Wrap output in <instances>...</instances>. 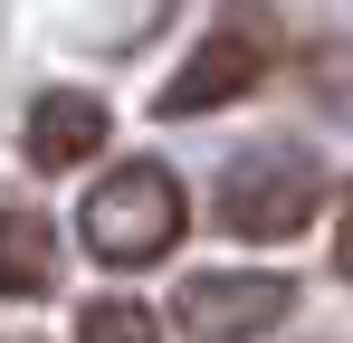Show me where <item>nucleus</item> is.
I'll use <instances>...</instances> for the list:
<instances>
[{
    "label": "nucleus",
    "mask_w": 353,
    "mask_h": 343,
    "mask_svg": "<svg viewBox=\"0 0 353 343\" xmlns=\"http://www.w3.org/2000/svg\"><path fill=\"white\" fill-rule=\"evenodd\" d=\"M181 220H191V200H181V181L163 163H115L96 191H86V248L105 258V267H153V258H172L181 248Z\"/></svg>",
    "instance_id": "f257e3e1"
},
{
    "label": "nucleus",
    "mask_w": 353,
    "mask_h": 343,
    "mask_svg": "<svg viewBox=\"0 0 353 343\" xmlns=\"http://www.w3.org/2000/svg\"><path fill=\"white\" fill-rule=\"evenodd\" d=\"M0 343H29V334H0Z\"/></svg>",
    "instance_id": "1a4fd4ad"
},
{
    "label": "nucleus",
    "mask_w": 353,
    "mask_h": 343,
    "mask_svg": "<svg viewBox=\"0 0 353 343\" xmlns=\"http://www.w3.org/2000/svg\"><path fill=\"white\" fill-rule=\"evenodd\" d=\"M315 210H325V163L296 153V143L239 153V163L220 172V229H230V238H296Z\"/></svg>",
    "instance_id": "f03ea898"
},
{
    "label": "nucleus",
    "mask_w": 353,
    "mask_h": 343,
    "mask_svg": "<svg viewBox=\"0 0 353 343\" xmlns=\"http://www.w3.org/2000/svg\"><path fill=\"white\" fill-rule=\"evenodd\" d=\"M268 57H277V39H258L248 10H239V19H220L201 48L181 57V76L163 86L153 114H163V124H191V114H220V105H239V96H258V86H268Z\"/></svg>",
    "instance_id": "20e7f679"
},
{
    "label": "nucleus",
    "mask_w": 353,
    "mask_h": 343,
    "mask_svg": "<svg viewBox=\"0 0 353 343\" xmlns=\"http://www.w3.org/2000/svg\"><path fill=\"white\" fill-rule=\"evenodd\" d=\"M105 124H115V114L96 105L86 86H58V96H39V105H29L19 153H29L39 172H77V163H96V153H105Z\"/></svg>",
    "instance_id": "39448f33"
},
{
    "label": "nucleus",
    "mask_w": 353,
    "mask_h": 343,
    "mask_svg": "<svg viewBox=\"0 0 353 343\" xmlns=\"http://www.w3.org/2000/svg\"><path fill=\"white\" fill-rule=\"evenodd\" d=\"M58 286V229L39 210H0V295H48Z\"/></svg>",
    "instance_id": "423d86ee"
},
{
    "label": "nucleus",
    "mask_w": 353,
    "mask_h": 343,
    "mask_svg": "<svg viewBox=\"0 0 353 343\" xmlns=\"http://www.w3.org/2000/svg\"><path fill=\"white\" fill-rule=\"evenodd\" d=\"M287 315H296V286L277 267H201L172 295V324L191 343H258V334H277Z\"/></svg>",
    "instance_id": "7ed1b4c3"
},
{
    "label": "nucleus",
    "mask_w": 353,
    "mask_h": 343,
    "mask_svg": "<svg viewBox=\"0 0 353 343\" xmlns=\"http://www.w3.org/2000/svg\"><path fill=\"white\" fill-rule=\"evenodd\" d=\"M77 343H163V315L143 295H96L77 315Z\"/></svg>",
    "instance_id": "0eeeda50"
},
{
    "label": "nucleus",
    "mask_w": 353,
    "mask_h": 343,
    "mask_svg": "<svg viewBox=\"0 0 353 343\" xmlns=\"http://www.w3.org/2000/svg\"><path fill=\"white\" fill-rule=\"evenodd\" d=\"M334 267L353 277V200H344V220H334Z\"/></svg>",
    "instance_id": "6e6552de"
}]
</instances>
